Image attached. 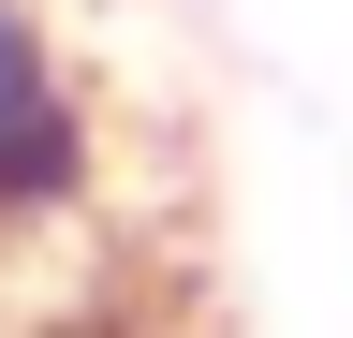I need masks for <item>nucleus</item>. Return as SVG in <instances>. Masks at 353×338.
Masks as SVG:
<instances>
[{"label": "nucleus", "instance_id": "1", "mask_svg": "<svg viewBox=\"0 0 353 338\" xmlns=\"http://www.w3.org/2000/svg\"><path fill=\"white\" fill-rule=\"evenodd\" d=\"M103 177V118H88L44 0H0V250H30L44 221H74Z\"/></svg>", "mask_w": 353, "mask_h": 338}]
</instances>
